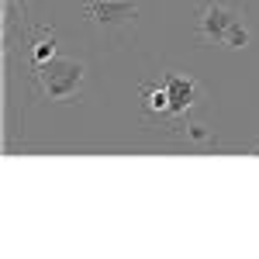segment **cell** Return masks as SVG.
<instances>
[{
	"label": "cell",
	"mask_w": 259,
	"mask_h": 259,
	"mask_svg": "<svg viewBox=\"0 0 259 259\" xmlns=\"http://www.w3.org/2000/svg\"><path fill=\"white\" fill-rule=\"evenodd\" d=\"M194 18H197L200 41H218L225 49H245L252 41V31L245 24V11L232 7L228 0H200Z\"/></svg>",
	"instance_id": "6da1fadb"
},
{
	"label": "cell",
	"mask_w": 259,
	"mask_h": 259,
	"mask_svg": "<svg viewBox=\"0 0 259 259\" xmlns=\"http://www.w3.org/2000/svg\"><path fill=\"white\" fill-rule=\"evenodd\" d=\"M35 83H38V90L49 100L66 104V100H73L83 90V83H87V62L56 56V59L35 66Z\"/></svg>",
	"instance_id": "7a4b0ae2"
},
{
	"label": "cell",
	"mask_w": 259,
	"mask_h": 259,
	"mask_svg": "<svg viewBox=\"0 0 259 259\" xmlns=\"http://www.w3.org/2000/svg\"><path fill=\"white\" fill-rule=\"evenodd\" d=\"M80 14L94 28H104V31H121L128 28L132 21L139 18V7L128 4V0H94V4H83Z\"/></svg>",
	"instance_id": "3957f363"
},
{
	"label": "cell",
	"mask_w": 259,
	"mask_h": 259,
	"mask_svg": "<svg viewBox=\"0 0 259 259\" xmlns=\"http://www.w3.org/2000/svg\"><path fill=\"white\" fill-rule=\"evenodd\" d=\"M162 83H166V90H169V118H183V114L200 100V87H197V80H190V76L166 73Z\"/></svg>",
	"instance_id": "277c9868"
},
{
	"label": "cell",
	"mask_w": 259,
	"mask_h": 259,
	"mask_svg": "<svg viewBox=\"0 0 259 259\" xmlns=\"http://www.w3.org/2000/svg\"><path fill=\"white\" fill-rule=\"evenodd\" d=\"M142 100H145V111L149 114H159V118H169V90H166V83H145L142 87Z\"/></svg>",
	"instance_id": "5b68a950"
},
{
	"label": "cell",
	"mask_w": 259,
	"mask_h": 259,
	"mask_svg": "<svg viewBox=\"0 0 259 259\" xmlns=\"http://www.w3.org/2000/svg\"><path fill=\"white\" fill-rule=\"evenodd\" d=\"M31 59H35V66L56 59V31H52V28H49V31H45V35L31 45Z\"/></svg>",
	"instance_id": "8992f818"
},
{
	"label": "cell",
	"mask_w": 259,
	"mask_h": 259,
	"mask_svg": "<svg viewBox=\"0 0 259 259\" xmlns=\"http://www.w3.org/2000/svg\"><path fill=\"white\" fill-rule=\"evenodd\" d=\"M190 142H211V132L204 128V124H187V132H183Z\"/></svg>",
	"instance_id": "52a82bcc"
},
{
	"label": "cell",
	"mask_w": 259,
	"mask_h": 259,
	"mask_svg": "<svg viewBox=\"0 0 259 259\" xmlns=\"http://www.w3.org/2000/svg\"><path fill=\"white\" fill-rule=\"evenodd\" d=\"M249 156H259V142H256V145H249Z\"/></svg>",
	"instance_id": "ba28073f"
}]
</instances>
